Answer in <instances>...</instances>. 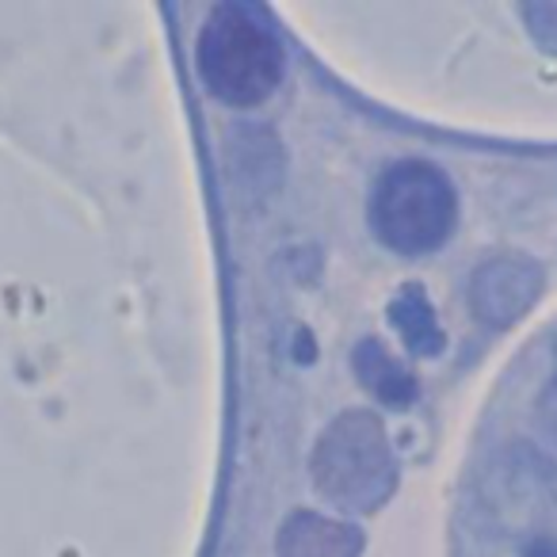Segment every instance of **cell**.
Returning a JSON list of instances; mask_svg holds the SVG:
<instances>
[{"label":"cell","instance_id":"cell-7","mask_svg":"<svg viewBox=\"0 0 557 557\" xmlns=\"http://www.w3.org/2000/svg\"><path fill=\"white\" fill-rule=\"evenodd\" d=\"M389 321H394V329L401 333V344L412 356L435 359L447 348V336H443L440 321H435V310L420 283H409V287L397 290V298L389 302Z\"/></svg>","mask_w":557,"mask_h":557},{"label":"cell","instance_id":"cell-8","mask_svg":"<svg viewBox=\"0 0 557 557\" xmlns=\"http://www.w3.org/2000/svg\"><path fill=\"white\" fill-rule=\"evenodd\" d=\"M542 412H546V428H549V435H554V440H557V382H549L546 397H542Z\"/></svg>","mask_w":557,"mask_h":557},{"label":"cell","instance_id":"cell-6","mask_svg":"<svg viewBox=\"0 0 557 557\" xmlns=\"http://www.w3.org/2000/svg\"><path fill=\"white\" fill-rule=\"evenodd\" d=\"M356 363V379L379 397L382 405H394V409H405V405L417 401V379L401 367V359L389 356V348L382 341H363L351 356Z\"/></svg>","mask_w":557,"mask_h":557},{"label":"cell","instance_id":"cell-1","mask_svg":"<svg viewBox=\"0 0 557 557\" xmlns=\"http://www.w3.org/2000/svg\"><path fill=\"white\" fill-rule=\"evenodd\" d=\"M195 65L222 103L256 108L283 81V42L256 9L222 4L199 32Z\"/></svg>","mask_w":557,"mask_h":557},{"label":"cell","instance_id":"cell-9","mask_svg":"<svg viewBox=\"0 0 557 557\" xmlns=\"http://www.w3.org/2000/svg\"><path fill=\"white\" fill-rule=\"evenodd\" d=\"M523 557H557V542L554 539H534L531 546L523 549Z\"/></svg>","mask_w":557,"mask_h":557},{"label":"cell","instance_id":"cell-2","mask_svg":"<svg viewBox=\"0 0 557 557\" xmlns=\"http://www.w3.org/2000/svg\"><path fill=\"white\" fill-rule=\"evenodd\" d=\"M318 493L348 511H374L394 496L397 462L374 412H344L325 428L310 458Z\"/></svg>","mask_w":557,"mask_h":557},{"label":"cell","instance_id":"cell-3","mask_svg":"<svg viewBox=\"0 0 557 557\" xmlns=\"http://www.w3.org/2000/svg\"><path fill=\"white\" fill-rule=\"evenodd\" d=\"M458 222L450 180L428 161L389 164L371 195V230L401 256L435 252Z\"/></svg>","mask_w":557,"mask_h":557},{"label":"cell","instance_id":"cell-5","mask_svg":"<svg viewBox=\"0 0 557 557\" xmlns=\"http://www.w3.org/2000/svg\"><path fill=\"white\" fill-rule=\"evenodd\" d=\"M363 531L344 519H329L321 511H295L278 527L275 557H359Z\"/></svg>","mask_w":557,"mask_h":557},{"label":"cell","instance_id":"cell-4","mask_svg":"<svg viewBox=\"0 0 557 557\" xmlns=\"http://www.w3.org/2000/svg\"><path fill=\"white\" fill-rule=\"evenodd\" d=\"M542 295V268L527 256L485 260L470 278V306L485 325H516Z\"/></svg>","mask_w":557,"mask_h":557}]
</instances>
